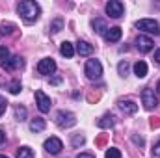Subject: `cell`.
Listing matches in <instances>:
<instances>
[{
	"label": "cell",
	"instance_id": "5b68a950",
	"mask_svg": "<svg viewBox=\"0 0 160 158\" xmlns=\"http://www.w3.org/2000/svg\"><path fill=\"white\" fill-rule=\"evenodd\" d=\"M142 102H143V108H145V110L157 108L158 99H157V95H155V91H153L151 87H145V89L142 91Z\"/></svg>",
	"mask_w": 160,
	"mask_h": 158
},
{
	"label": "cell",
	"instance_id": "484cf974",
	"mask_svg": "<svg viewBox=\"0 0 160 158\" xmlns=\"http://www.w3.org/2000/svg\"><path fill=\"white\" fill-rule=\"evenodd\" d=\"M21 89H22V86H21V82H19V80H13V82H9V93L17 95Z\"/></svg>",
	"mask_w": 160,
	"mask_h": 158
},
{
	"label": "cell",
	"instance_id": "d590c367",
	"mask_svg": "<svg viewBox=\"0 0 160 158\" xmlns=\"http://www.w3.org/2000/svg\"><path fill=\"white\" fill-rule=\"evenodd\" d=\"M157 91H158V95H160V80H158V84H157Z\"/></svg>",
	"mask_w": 160,
	"mask_h": 158
},
{
	"label": "cell",
	"instance_id": "d6a6232c",
	"mask_svg": "<svg viewBox=\"0 0 160 158\" xmlns=\"http://www.w3.org/2000/svg\"><path fill=\"white\" fill-rule=\"evenodd\" d=\"M155 62L160 65V48H158V50H155Z\"/></svg>",
	"mask_w": 160,
	"mask_h": 158
},
{
	"label": "cell",
	"instance_id": "9a60e30c",
	"mask_svg": "<svg viewBox=\"0 0 160 158\" xmlns=\"http://www.w3.org/2000/svg\"><path fill=\"white\" fill-rule=\"evenodd\" d=\"M77 52L80 56H89V54H93V45H89L88 41H78L77 43Z\"/></svg>",
	"mask_w": 160,
	"mask_h": 158
},
{
	"label": "cell",
	"instance_id": "9c48e42d",
	"mask_svg": "<svg viewBox=\"0 0 160 158\" xmlns=\"http://www.w3.org/2000/svg\"><path fill=\"white\" fill-rule=\"evenodd\" d=\"M38 71H39V75H45V77L52 75L56 71V62L52 58H43L39 63H38Z\"/></svg>",
	"mask_w": 160,
	"mask_h": 158
},
{
	"label": "cell",
	"instance_id": "4dcf8cb0",
	"mask_svg": "<svg viewBox=\"0 0 160 158\" xmlns=\"http://www.w3.org/2000/svg\"><path fill=\"white\" fill-rule=\"evenodd\" d=\"M77 158H95V156H93L91 153H80V155H78Z\"/></svg>",
	"mask_w": 160,
	"mask_h": 158
},
{
	"label": "cell",
	"instance_id": "603a6c76",
	"mask_svg": "<svg viewBox=\"0 0 160 158\" xmlns=\"http://www.w3.org/2000/svg\"><path fill=\"white\" fill-rule=\"evenodd\" d=\"M118 73H119V77H127V75H128V62H127V60L119 62V65H118Z\"/></svg>",
	"mask_w": 160,
	"mask_h": 158
},
{
	"label": "cell",
	"instance_id": "2e32d148",
	"mask_svg": "<svg viewBox=\"0 0 160 158\" xmlns=\"http://www.w3.org/2000/svg\"><path fill=\"white\" fill-rule=\"evenodd\" d=\"M60 54L65 56V58H73V56H75V47H73V43L63 41V43L60 45Z\"/></svg>",
	"mask_w": 160,
	"mask_h": 158
},
{
	"label": "cell",
	"instance_id": "f1b7e54d",
	"mask_svg": "<svg viewBox=\"0 0 160 158\" xmlns=\"http://www.w3.org/2000/svg\"><path fill=\"white\" fill-rule=\"evenodd\" d=\"M6 108H8V101H6L4 97H0V116H4Z\"/></svg>",
	"mask_w": 160,
	"mask_h": 158
},
{
	"label": "cell",
	"instance_id": "30bf717a",
	"mask_svg": "<svg viewBox=\"0 0 160 158\" xmlns=\"http://www.w3.org/2000/svg\"><path fill=\"white\" fill-rule=\"evenodd\" d=\"M36 102H38V108H39L41 114H47L50 110V97H47L41 89L36 91Z\"/></svg>",
	"mask_w": 160,
	"mask_h": 158
},
{
	"label": "cell",
	"instance_id": "6da1fadb",
	"mask_svg": "<svg viewBox=\"0 0 160 158\" xmlns=\"http://www.w3.org/2000/svg\"><path fill=\"white\" fill-rule=\"evenodd\" d=\"M17 11H19V15H21L26 22H36L41 15L39 4H36V2H32V0L21 2V4L17 6Z\"/></svg>",
	"mask_w": 160,
	"mask_h": 158
},
{
	"label": "cell",
	"instance_id": "8fae6325",
	"mask_svg": "<svg viewBox=\"0 0 160 158\" xmlns=\"http://www.w3.org/2000/svg\"><path fill=\"white\" fill-rule=\"evenodd\" d=\"M2 67H4L6 71H19V69L24 67V60H22L21 56H13V58H9L8 62H4Z\"/></svg>",
	"mask_w": 160,
	"mask_h": 158
},
{
	"label": "cell",
	"instance_id": "d6986e66",
	"mask_svg": "<svg viewBox=\"0 0 160 158\" xmlns=\"http://www.w3.org/2000/svg\"><path fill=\"white\" fill-rule=\"evenodd\" d=\"M50 34H58V32H62L63 30V19L62 17H56L52 22H50Z\"/></svg>",
	"mask_w": 160,
	"mask_h": 158
},
{
	"label": "cell",
	"instance_id": "8992f818",
	"mask_svg": "<svg viewBox=\"0 0 160 158\" xmlns=\"http://www.w3.org/2000/svg\"><path fill=\"white\" fill-rule=\"evenodd\" d=\"M123 11H125V6L119 0H110L106 4V15H110L112 19H119L123 15Z\"/></svg>",
	"mask_w": 160,
	"mask_h": 158
},
{
	"label": "cell",
	"instance_id": "8d00e7d4",
	"mask_svg": "<svg viewBox=\"0 0 160 158\" xmlns=\"http://www.w3.org/2000/svg\"><path fill=\"white\" fill-rule=\"evenodd\" d=\"M0 158H8V156H4V155H0Z\"/></svg>",
	"mask_w": 160,
	"mask_h": 158
},
{
	"label": "cell",
	"instance_id": "e575fe53",
	"mask_svg": "<svg viewBox=\"0 0 160 158\" xmlns=\"http://www.w3.org/2000/svg\"><path fill=\"white\" fill-rule=\"evenodd\" d=\"M50 82H52V84H60V82H62V78H60V77H56V78H52Z\"/></svg>",
	"mask_w": 160,
	"mask_h": 158
},
{
	"label": "cell",
	"instance_id": "ac0fdd59",
	"mask_svg": "<svg viewBox=\"0 0 160 158\" xmlns=\"http://www.w3.org/2000/svg\"><path fill=\"white\" fill-rule=\"evenodd\" d=\"M45 126H47V123H45L43 117H36L30 121V130L32 132H41V130H45Z\"/></svg>",
	"mask_w": 160,
	"mask_h": 158
},
{
	"label": "cell",
	"instance_id": "4316f807",
	"mask_svg": "<svg viewBox=\"0 0 160 158\" xmlns=\"http://www.w3.org/2000/svg\"><path fill=\"white\" fill-rule=\"evenodd\" d=\"M86 143V138L82 136V134H75L73 136V147H80V145H84Z\"/></svg>",
	"mask_w": 160,
	"mask_h": 158
},
{
	"label": "cell",
	"instance_id": "836d02e7",
	"mask_svg": "<svg viewBox=\"0 0 160 158\" xmlns=\"http://www.w3.org/2000/svg\"><path fill=\"white\" fill-rule=\"evenodd\" d=\"M4 140H6V134H4V132H2V130H0V145H2V143H4Z\"/></svg>",
	"mask_w": 160,
	"mask_h": 158
},
{
	"label": "cell",
	"instance_id": "4fadbf2b",
	"mask_svg": "<svg viewBox=\"0 0 160 158\" xmlns=\"http://www.w3.org/2000/svg\"><path fill=\"white\" fill-rule=\"evenodd\" d=\"M119 110L125 114V116H132L138 112V104L134 101H121L119 102Z\"/></svg>",
	"mask_w": 160,
	"mask_h": 158
},
{
	"label": "cell",
	"instance_id": "e0dca14e",
	"mask_svg": "<svg viewBox=\"0 0 160 158\" xmlns=\"http://www.w3.org/2000/svg\"><path fill=\"white\" fill-rule=\"evenodd\" d=\"M134 75L138 78H145L147 77V63L145 62H136L134 63Z\"/></svg>",
	"mask_w": 160,
	"mask_h": 158
},
{
	"label": "cell",
	"instance_id": "ffe728a7",
	"mask_svg": "<svg viewBox=\"0 0 160 158\" xmlns=\"http://www.w3.org/2000/svg\"><path fill=\"white\" fill-rule=\"evenodd\" d=\"M93 28H95V32L101 34V36H104L106 30H108V26H106V22H104L102 19H95V21H93Z\"/></svg>",
	"mask_w": 160,
	"mask_h": 158
},
{
	"label": "cell",
	"instance_id": "277c9868",
	"mask_svg": "<svg viewBox=\"0 0 160 158\" xmlns=\"http://www.w3.org/2000/svg\"><path fill=\"white\" fill-rule=\"evenodd\" d=\"M136 28L142 30V32H147V34H155V36L160 34V24L155 19H142V21L136 22Z\"/></svg>",
	"mask_w": 160,
	"mask_h": 158
},
{
	"label": "cell",
	"instance_id": "ba28073f",
	"mask_svg": "<svg viewBox=\"0 0 160 158\" xmlns=\"http://www.w3.org/2000/svg\"><path fill=\"white\" fill-rule=\"evenodd\" d=\"M43 147H45V151L47 153H50V155H58L62 149H63V143H62V140L60 138H48V140H45V143H43Z\"/></svg>",
	"mask_w": 160,
	"mask_h": 158
},
{
	"label": "cell",
	"instance_id": "83f0119b",
	"mask_svg": "<svg viewBox=\"0 0 160 158\" xmlns=\"http://www.w3.org/2000/svg\"><path fill=\"white\" fill-rule=\"evenodd\" d=\"M9 60V50H8V47H0V62L4 63V62H8Z\"/></svg>",
	"mask_w": 160,
	"mask_h": 158
},
{
	"label": "cell",
	"instance_id": "f546056e",
	"mask_svg": "<svg viewBox=\"0 0 160 158\" xmlns=\"http://www.w3.org/2000/svg\"><path fill=\"white\" fill-rule=\"evenodd\" d=\"M153 158H160V141L155 145V149H153Z\"/></svg>",
	"mask_w": 160,
	"mask_h": 158
},
{
	"label": "cell",
	"instance_id": "44dd1931",
	"mask_svg": "<svg viewBox=\"0 0 160 158\" xmlns=\"http://www.w3.org/2000/svg\"><path fill=\"white\" fill-rule=\"evenodd\" d=\"M17 158H34V151L30 147H19L17 149Z\"/></svg>",
	"mask_w": 160,
	"mask_h": 158
},
{
	"label": "cell",
	"instance_id": "3957f363",
	"mask_svg": "<svg viewBox=\"0 0 160 158\" xmlns=\"http://www.w3.org/2000/svg\"><path fill=\"white\" fill-rule=\"evenodd\" d=\"M56 125L60 128H71L77 125V116L73 112H67V110H60L56 114Z\"/></svg>",
	"mask_w": 160,
	"mask_h": 158
},
{
	"label": "cell",
	"instance_id": "cb8c5ba5",
	"mask_svg": "<svg viewBox=\"0 0 160 158\" xmlns=\"http://www.w3.org/2000/svg\"><path fill=\"white\" fill-rule=\"evenodd\" d=\"M13 30H15V24H11V22L0 26V34L2 36H9V34H13Z\"/></svg>",
	"mask_w": 160,
	"mask_h": 158
},
{
	"label": "cell",
	"instance_id": "7a4b0ae2",
	"mask_svg": "<svg viewBox=\"0 0 160 158\" xmlns=\"http://www.w3.org/2000/svg\"><path fill=\"white\" fill-rule=\"evenodd\" d=\"M84 73L89 80H99L102 77V65L99 60H88L86 62V67H84Z\"/></svg>",
	"mask_w": 160,
	"mask_h": 158
},
{
	"label": "cell",
	"instance_id": "52a82bcc",
	"mask_svg": "<svg viewBox=\"0 0 160 158\" xmlns=\"http://www.w3.org/2000/svg\"><path fill=\"white\" fill-rule=\"evenodd\" d=\"M134 43H136V48H138L140 52H143V54H145V52H151V50L155 48V41L151 39L149 36H138Z\"/></svg>",
	"mask_w": 160,
	"mask_h": 158
},
{
	"label": "cell",
	"instance_id": "d4e9b609",
	"mask_svg": "<svg viewBox=\"0 0 160 158\" xmlns=\"http://www.w3.org/2000/svg\"><path fill=\"white\" fill-rule=\"evenodd\" d=\"M104 158H121V151L116 149V147H110V149H106Z\"/></svg>",
	"mask_w": 160,
	"mask_h": 158
},
{
	"label": "cell",
	"instance_id": "7c38bea8",
	"mask_svg": "<svg viewBox=\"0 0 160 158\" xmlns=\"http://www.w3.org/2000/svg\"><path fill=\"white\" fill-rule=\"evenodd\" d=\"M121 36H123V30H121L119 26H112V28L106 30L104 39L108 41V43H118V41L121 39Z\"/></svg>",
	"mask_w": 160,
	"mask_h": 158
},
{
	"label": "cell",
	"instance_id": "5bb4252c",
	"mask_svg": "<svg viewBox=\"0 0 160 158\" xmlns=\"http://www.w3.org/2000/svg\"><path fill=\"white\" fill-rule=\"evenodd\" d=\"M97 125H99V128H112L116 125V116L106 114V116H102V117L97 121Z\"/></svg>",
	"mask_w": 160,
	"mask_h": 158
},
{
	"label": "cell",
	"instance_id": "7402d4cb",
	"mask_svg": "<svg viewBox=\"0 0 160 158\" xmlns=\"http://www.w3.org/2000/svg\"><path fill=\"white\" fill-rule=\"evenodd\" d=\"M15 119L17 121H26V108L24 106H21V104L15 106Z\"/></svg>",
	"mask_w": 160,
	"mask_h": 158
},
{
	"label": "cell",
	"instance_id": "1f68e13d",
	"mask_svg": "<svg viewBox=\"0 0 160 158\" xmlns=\"http://www.w3.org/2000/svg\"><path fill=\"white\" fill-rule=\"evenodd\" d=\"M132 140H134V143H138V145H143V138H138V136H132Z\"/></svg>",
	"mask_w": 160,
	"mask_h": 158
}]
</instances>
